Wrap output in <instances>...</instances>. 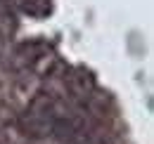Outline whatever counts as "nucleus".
Listing matches in <instances>:
<instances>
[{
    "mask_svg": "<svg viewBox=\"0 0 154 144\" xmlns=\"http://www.w3.org/2000/svg\"><path fill=\"white\" fill-rule=\"evenodd\" d=\"M14 10L29 17H48L52 10V2L50 0H14Z\"/></svg>",
    "mask_w": 154,
    "mask_h": 144,
    "instance_id": "1",
    "label": "nucleus"
}]
</instances>
